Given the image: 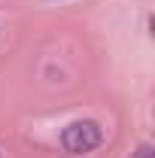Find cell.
Returning a JSON list of instances; mask_svg holds the SVG:
<instances>
[{
    "label": "cell",
    "mask_w": 155,
    "mask_h": 158,
    "mask_svg": "<svg viewBox=\"0 0 155 158\" xmlns=\"http://www.w3.org/2000/svg\"><path fill=\"white\" fill-rule=\"evenodd\" d=\"M100 140H103V131H100L97 122H73V125L64 128L61 146L70 155H85V152H91V149L100 146Z\"/></svg>",
    "instance_id": "1"
},
{
    "label": "cell",
    "mask_w": 155,
    "mask_h": 158,
    "mask_svg": "<svg viewBox=\"0 0 155 158\" xmlns=\"http://www.w3.org/2000/svg\"><path fill=\"white\" fill-rule=\"evenodd\" d=\"M131 158H152V146H140Z\"/></svg>",
    "instance_id": "2"
}]
</instances>
